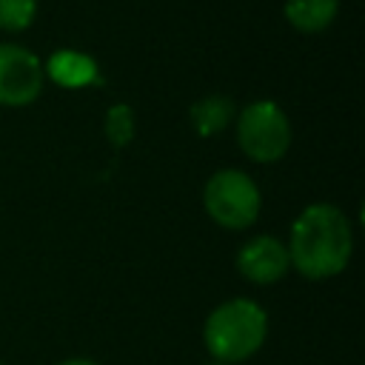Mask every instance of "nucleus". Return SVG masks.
Wrapping results in <instances>:
<instances>
[{"label": "nucleus", "mask_w": 365, "mask_h": 365, "mask_svg": "<svg viewBox=\"0 0 365 365\" xmlns=\"http://www.w3.org/2000/svg\"><path fill=\"white\" fill-rule=\"evenodd\" d=\"M208 365H225V362H217V359H214V362H208Z\"/></svg>", "instance_id": "obj_13"}, {"label": "nucleus", "mask_w": 365, "mask_h": 365, "mask_svg": "<svg viewBox=\"0 0 365 365\" xmlns=\"http://www.w3.org/2000/svg\"><path fill=\"white\" fill-rule=\"evenodd\" d=\"M291 259H288V248L268 234H259L254 240H248L240 254H237V268L248 282L257 285H271L277 279L285 277Z\"/></svg>", "instance_id": "obj_6"}, {"label": "nucleus", "mask_w": 365, "mask_h": 365, "mask_svg": "<svg viewBox=\"0 0 365 365\" xmlns=\"http://www.w3.org/2000/svg\"><path fill=\"white\" fill-rule=\"evenodd\" d=\"M37 14V0H0V29L23 31Z\"/></svg>", "instance_id": "obj_10"}, {"label": "nucleus", "mask_w": 365, "mask_h": 365, "mask_svg": "<svg viewBox=\"0 0 365 365\" xmlns=\"http://www.w3.org/2000/svg\"><path fill=\"white\" fill-rule=\"evenodd\" d=\"M237 140L251 160L274 163L291 145V123L274 100H257L242 108L237 123Z\"/></svg>", "instance_id": "obj_4"}, {"label": "nucleus", "mask_w": 365, "mask_h": 365, "mask_svg": "<svg viewBox=\"0 0 365 365\" xmlns=\"http://www.w3.org/2000/svg\"><path fill=\"white\" fill-rule=\"evenodd\" d=\"M60 365H97V362H91V359H66Z\"/></svg>", "instance_id": "obj_12"}, {"label": "nucleus", "mask_w": 365, "mask_h": 365, "mask_svg": "<svg viewBox=\"0 0 365 365\" xmlns=\"http://www.w3.org/2000/svg\"><path fill=\"white\" fill-rule=\"evenodd\" d=\"M351 222L336 205H308L291 225L288 259L308 279H328L339 274L351 259Z\"/></svg>", "instance_id": "obj_1"}, {"label": "nucleus", "mask_w": 365, "mask_h": 365, "mask_svg": "<svg viewBox=\"0 0 365 365\" xmlns=\"http://www.w3.org/2000/svg\"><path fill=\"white\" fill-rule=\"evenodd\" d=\"M106 134H108L111 145H117V148L131 143V137H134V117H131V108L125 103L108 108V114H106Z\"/></svg>", "instance_id": "obj_11"}, {"label": "nucleus", "mask_w": 365, "mask_h": 365, "mask_svg": "<svg viewBox=\"0 0 365 365\" xmlns=\"http://www.w3.org/2000/svg\"><path fill=\"white\" fill-rule=\"evenodd\" d=\"M202 202H205L208 217L217 225L231 228V231L248 228L257 220V214H259V191H257V182L248 174L237 171V168L214 171L208 177V182H205Z\"/></svg>", "instance_id": "obj_3"}, {"label": "nucleus", "mask_w": 365, "mask_h": 365, "mask_svg": "<svg viewBox=\"0 0 365 365\" xmlns=\"http://www.w3.org/2000/svg\"><path fill=\"white\" fill-rule=\"evenodd\" d=\"M336 0H285V17L297 31L317 34L336 17Z\"/></svg>", "instance_id": "obj_8"}, {"label": "nucleus", "mask_w": 365, "mask_h": 365, "mask_svg": "<svg viewBox=\"0 0 365 365\" xmlns=\"http://www.w3.org/2000/svg\"><path fill=\"white\" fill-rule=\"evenodd\" d=\"M43 63L17 43H0V106H29L43 91Z\"/></svg>", "instance_id": "obj_5"}, {"label": "nucleus", "mask_w": 365, "mask_h": 365, "mask_svg": "<svg viewBox=\"0 0 365 365\" xmlns=\"http://www.w3.org/2000/svg\"><path fill=\"white\" fill-rule=\"evenodd\" d=\"M43 74L48 80H54L63 88H86L100 83V68L97 63L86 54V51H74V48H60L48 57Z\"/></svg>", "instance_id": "obj_7"}, {"label": "nucleus", "mask_w": 365, "mask_h": 365, "mask_svg": "<svg viewBox=\"0 0 365 365\" xmlns=\"http://www.w3.org/2000/svg\"><path fill=\"white\" fill-rule=\"evenodd\" d=\"M268 334V317L265 311L245 297L228 299L222 305H217L202 328V339L208 354L217 362H242L251 354L259 351V345L265 342Z\"/></svg>", "instance_id": "obj_2"}, {"label": "nucleus", "mask_w": 365, "mask_h": 365, "mask_svg": "<svg viewBox=\"0 0 365 365\" xmlns=\"http://www.w3.org/2000/svg\"><path fill=\"white\" fill-rule=\"evenodd\" d=\"M231 114H234L231 97L208 94V97H202L191 106V125L200 137H211V134H220L228 125Z\"/></svg>", "instance_id": "obj_9"}]
</instances>
